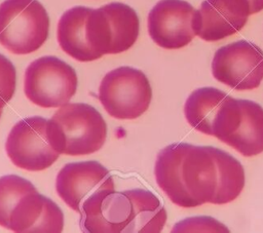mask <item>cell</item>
<instances>
[{
	"instance_id": "cell-6",
	"label": "cell",
	"mask_w": 263,
	"mask_h": 233,
	"mask_svg": "<svg viewBox=\"0 0 263 233\" xmlns=\"http://www.w3.org/2000/svg\"><path fill=\"white\" fill-rule=\"evenodd\" d=\"M86 28L88 42L101 57L129 49L138 39L140 21L127 4L111 2L90 10Z\"/></svg>"
},
{
	"instance_id": "cell-2",
	"label": "cell",
	"mask_w": 263,
	"mask_h": 233,
	"mask_svg": "<svg viewBox=\"0 0 263 233\" xmlns=\"http://www.w3.org/2000/svg\"><path fill=\"white\" fill-rule=\"evenodd\" d=\"M166 210L150 191L106 190L80 213V228L88 233H159Z\"/></svg>"
},
{
	"instance_id": "cell-4",
	"label": "cell",
	"mask_w": 263,
	"mask_h": 233,
	"mask_svg": "<svg viewBox=\"0 0 263 233\" xmlns=\"http://www.w3.org/2000/svg\"><path fill=\"white\" fill-rule=\"evenodd\" d=\"M49 17L38 0H4L0 4V44L14 54L39 49L48 37Z\"/></svg>"
},
{
	"instance_id": "cell-16",
	"label": "cell",
	"mask_w": 263,
	"mask_h": 233,
	"mask_svg": "<svg viewBox=\"0 0 263 233\" xmlns=\"http://www.w3.org/2000/svg\"><path fill=\"white\" fill-rule=\"evenodd\" d=\"M229 94L215 87H200L187 98L184 114L188 123L196 130L213 135L215 119Z\"/></svg>"
},
{
	"instance_id": "cell-17",
	"label": "cell",
	"mask_w": 263,
	"mask_h": 233,
	"mask_svg": "<svg viewBox=\"0 0 263 233\" xmlns=\"http://www.w3.org/2000/svg\"><path fill=\"white\" fill-rule=\"evenodd\" d=\"M35 190L34 185L23 177L6 174L0 178V226L7 229L10 215L21 198Z\"/></svg>"
},
{
	"instance_id": "cell-15",
	"label": "cell",
	"mask_w": 263,
	"mask_h": 233,
	"mask_svg": "<svg viewBox=\"0 0 263 233\" xmlns=\"http://www.w3.org/2000/svg\"><path fill=\"white\" fill-rule=\"evenodd\" d=\"M91 8L74 6L66 10L59 20L57 38L61 48L79 62L100 59L91 48L87 38V17Z\"/></svg>"
},
{
	"instance_id": "cell-9",
	"label": "cell",
	"mask_w": 263,
	"mask_h": 233,
	"mask_svg": "<svg viewBox=\"0 0 263 233\" xmlns=\"http://www.w3.org/2000/svg\"><path fill=\"white\" fill-rule=\"evenodd\" d=\"M5 150L15 166L30 171L49 167L60 156L48 141L47 119L41 116L16 122L8 133Z\"/></svg>"
},
{
	"instance_id": "cell-10",
	"label": "cell",
	"mask_w": 263,
	"mask_h": 233,
	"mask_svg": "<svg viewBox=\"0 0 263 233\" xmlns=\"http://www.w3.org/2000/svg\"><path fill=\"white\" fill-rule=\"evenodd\" d=\"M212 73L233 89L257 88L263 80V50L247 40L224 45L214 54Z\"/></svg>"
},
{
	"instance_id": "cell-11",
	"label": "cell",
	"mask_w": 263,
	"mask_h": 233,
	"mask_svg": "<svg viewBox=\"0 0 263 233\" xmlns=\"http://www.w3.org/2000/svg\"><path fill=\"white\" fill-rule=\"evenodd\" d=\"M111 189H115L112 176L95 160L67 163L55 179L58 195L79 215L95 197Z\"/></svg>"
},
{
	"instance_id": "cell-18",
	"label": "cell",
	"mask_w": 263,
	"mask_h": 233,
	"mask_svg": "<svg viewBox=\"0 0 263 233\" xmlns=\"http://www.w3.org/2000/svg\"><path fill=\"white\" fill-rule=\"evenodd\" d=\"M15 84V68L7 57L0 53V110L12 99Z\"/></svg>"
},
{
	"instance_id": "cell-8",
	"label": "cell",
	"mask_w": 263,
	"mask_h": 233,
	"mask_svg": "<svg viewBox=\"0 0 263 233\" xmlns=\"http://www.w3.org/2000/svg\"><path fill=\"white\" fill-rule=\"evenodd\" d=\"M75 70L57 56L46 55L33 61L26 69L24 91L35 105L57 108L69 103L77 90Z\"/></svg>"
},
{
	"instance_id": "cell-7",
	"label": "cell",
	"mask_w": 263,
	"mask_h": 233,
	"mask_svg": "<svg viewBox=\"0 0 263 233\" xmlns=\"http://www.w3.org/2000/svg\"><path fill=\"white\" fill-rule=\"evenodd\" d=\"M152 88L146 75L132 67L108 72L99 87V100L106 112L121 120L136 119L147 111Z\"/></svg>"
},
{
	"instance_id": "cell-20",
	"label": "cell",
	"mask_w": 263,
	"mask_h": 233,
	"mask_svg": "<svg viewBox=\"0 0 263 233\" xmlns=\"http://www.w3.org/2000/svg\"><path fill=\"white\" fill-rule=\"evenodd\" d=\"M250 5V13H257L263 9V0H248Z\"/></svg>"
},
{
	"instance_id": "cell-14",
	"label": "cell",
	"mask_w": 263,
	"mask_h": 233,
	"mask_svg": "<svg viewBox=\"0 0 263 233\" xmlns=\"http://www.w3.org/2000/svg\"><path fill=\"white\" fill-rule=\"evenodd\" d=\"M63 227L62 209L35 190L21 198L10 215L7 229L18 233H60Z\"/></svg>"
},
{
	"instance_id": "cell-5",
	"label": "cell",
	"mask_w": 263,
	"mask_h": 233,
	"mask_svg": "<svg viewBox=\"0 0 263 233\" xmlns=\"http://www.w3.org/2000/svg\"><path fill=\"white\" fill-rule=\"evenodd\" d=\"M213 135L243 156L262 153L263 108L254 101L229 96L215 119Z\"/></svg>"
},
{
	"instance_id": "cell-13",
	"label": "cell",
	"mask_w": 263,
	"mask_h": 233,
	"mask_svg": "<svg viewBox=\"0 0 263 233\" xmlns=\"http://www.w3.org/2000/svg\"><path fill=\"white\" fill-rule=\"evenodd\" d=\"M248 0H203L195 12V34L218 41L240 31L250 15Z\"/></svg>"
},
{
	"instance_id": "cell-12",
	"label": "cell",
	"mask_w": 263,
	"mask_h": 233,
	"mask_svg": "<svg viewBox=\"0 0 263 233\" xmlns=\"http://www.w3.org/2000/svg\"><path fill=\"white\" fill-rule=\"evenodd\" d=\"M196 10L185 0H160L150 10L147 18L151 39L165 49H179L196 36L194 20Z\"/></svg>"
},
{
	"instance_id": "cell-19",
	"label": "cell",
	"mask_w": 263,
	"mask_h": 233,
	"mask_svg": "<svg viewBox=\"0 0 263 233\" xmlns=\"http://www.w3.org/2000/svg\"><path fill=\"white\" fill-rule=\"evenodd\" d=\"M173 232H229L226 226L211 217H192L174 226Z\"/></svg>"
},
{
	"instance_id": "cell-1",
	"label": "cell",
	"mask_w": 263,
	"mask_h": 233,
	"mask_svg": "<svg viewBox=\"0 0 263 233\" xmlns=\"http://www.w3.org/2000/svg\"><path fill=\"white\" fill-rule=\"evenodd\" d=\"M154 174L171 201L182 207L228 203L245 186L241 163L213 146L171 144L157 154Z\"/></svg>"
},
{
	"instance_id": "cell-3",
	"label": "cell",
	"mask_w": 263,
	"mask_h": 233,
	"mask_svg": "<svg viewBox=\"0 0 263 233\" xmlns=\"http://www.w3.org/2000/svg\"><path fill=\"white\" fill-rule=\"evenodd\" d=\"M47 137L60 154L88 155L105 144L107 124L92 106L84 103L66 104L47 120Z\"/></svg>"
},
{
	"instance_id": "cell-21",
	"label": "cell",
	"mask_w": 263,
	"mask_h": 233,
	"mask_svg": "<svg viewBox=\"0 0 263 233\" xmlns=\"http://www.w3.org/2000/svg\"><path fill=\"white\" fill-rule=\"evenodd\" d=\"M1 114H2V110H0V117H1Z\"/></svg>"
}]
</instances>
